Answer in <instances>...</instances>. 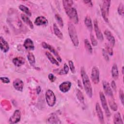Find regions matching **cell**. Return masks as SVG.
<instances>
[{"label":"cell","mask_w":124,"mask_h":124,"mask_svg":"<svg viewBox=\"0 0 124 124\" xmlns=\"http://www.w3.org/2000/svg\"><path fill=\"white\" fill-rule=\"evenodd\" d=\"M80 70L81 76L82 77V82L85 89V91L87 95L89 97L91 98L93 96V90L91 83L84 67H81Z\"/></svg>","instance_id":"6da1fadb"},{"label":"cell","mask_w":124,"mask_h":124,"mask_svg":"<svg viewBox=\"0 0 124 124\" xmlns=\"http://www.w3.org/2000/svg\"><path fill=\"white\" fill-rule=\"evenodd\" d=\"M68 31L70 39L73 44L76 46H78L79 45V40L78 36V34L76 29L72 23H69L68 24Z\"/></svg>","instance_id":"7a4b0ae2"},{"label":"cell","mask_w":124,"mask_h":124,"mask_svg":"<svg viewBox=\"0 0 124 124\" xmlns=\"http://www.w3.org/2000/svg\"><path fill=\"white\" fill-rule=\"evenodd\" d=\"M110 1L108 0H104L103 1L102 5L101 7V14L103 18H104V20L108 22V16L109 14V9L110 5Z\"/></svg>","instance_id":"3957f363"},{"label":"cell","mask_w":124,"mask_h":124,"mask_svg":"<svg viewBox=\"0 0 124 124\" xmlns=\"http://www.w3.org/2000/svg\"><path fill=\"white\" fill-rule=\"evenodd\" d=\"M66 14L71 19V20L75 24L78 23V17L76 9L72 7L65 10Z\"/></svg>","instance_id":"277c9868"},{"label":"cell","mask_w":124,"mask_h":124,"mask_svg":"<svg viewBox=\"0 0 124 124\" xmlns=\"http://www.w3.org/2000/svg\"><path fill=\"white\" fill-rule=\"evenodd\" d=\"M46 99L47 105L49 107H53L56 103V96L53 91L51 90H47L45 94Z\"/></svg>","instance_id":"5b68a950"},{"label":"cell","mask_w":124,"mask_h":124,"mask_svg":"<svg viewBox=\"0 0 124 124\" xmlns=\"http://www.w3.org/2000/svg\"><path fill=\"white\" fill-rule=\"evenodd\" d=\"M99 96H100V99L101 102L102 106L105 111L106 115L107 116V117H109L110 116V112L107 104L106 97L104 93L102 92H100L99 93Z\"/></svg>","instance_id":"8992f818"},{"label":"cell","mask_w":124,"mask_h":124,"mask_svg":"<svg viewBox=\"0 0 124 124\" xmlns=\"http://www.w3.org/2000/svg\"><path fill=\"white\" fill-rule=\"evenodd\" d=\"M21 119V112L18 109L16 110L13 115L9 119V123L10 124H14L17 123L20 121Z\"/></svg>","instance_id":"52a82bcc"},{"label":"cell","mask_w":124,"mask_h":124,"mask_svg":"<svg viewBox=\"0 0 124 124\" xmlns=\"http://www.w3.org/2000/svg\"><path fill=\"white\" fill-rule=\"evenodd\" d=\"M91 79L94 84H98L99 82V71L98 68L94 66L93 68L91 76Z\"/></svg>","instance_id":"ba28073f"},{"label":"cell","mask_w":124,"mask_h":124,"mask_svg":"<svg viewBox=\"0 0 124 124\" xmlns=\"http://www.w3.org/2000/svg\"><path fill=\"white\" fill-rule=\"evenodd\" d=\"M42 46L43 47H44V48L47 49L49 50L55 56V57L57 58V60H58V61L59 62H62V58H61L60 56L59 55V53L57 52V51L56 50V49L52 46H51V45H50L44 42L42 43Z\"/></svg>","instance_id":"9c48e42d"},{"label":"cell","mask_w":124,"mask_h":124,"mask_svg":"<svg viewBox=\"0 0 124 124\" xmlns=\"http://www.w3.org/2000/svg\"><path fill=\"white\" fill-rule=\"evenodd\" d=\"M103 87L105 94L110 98H113L112 90L109 84L107 81H103Z\"/></svg>","instance_id":"30bf717a"},{"label":"cell","mask_w":124,"mask_h":124,"mask_svg":"<svg viewBox=\"0 0 124 124\" xmlns=\"http://www.w3.org/2000/svg\"><path fill=\"white\" fill-rule=\"evenodd\" d=\"M94 29L95 31V33L96 34L97 38L100 41H103L104 39L103 35L102 33V32L101 31V30L99 28L98 22L96 19H95L94 20Z\"/></svg>","instance_id":"8fae6325"},{"label":"cell","mask_w":124,"mask_h":124,"mask_svg":"<svg viewBox=\"0 0 124 124\" xmlns=\"http://www.w3.org/2000/svg\"><path fill=\"white\" fill-rule=\"evenodd\" d=\"M71 85V82L68 81H64L59 85V89L62 93H66L70 90Z\"/></svg>","instance_id":"7c38bea8"},{"label":"cell","mask_w":124,"mask_h":124,"mask_svg":"<svg viewBox=\"0 0 124 124\" xmlns=\"http://www.w3.org/2000/svg\"><path fill=\"white\" fill-rule=\"evenodd\" d=\"M0 47L1 50L4 53L7 52L9 50V45L8 42L2 36L0 37Z\"/></svg>","instance_id":"4fadbf2b"},{"label":"cell","mask_w":124,"mask_h":124,"mask_svg":"<svg viewBox=\"0 0 124 124\" xmlns=\"http://www.w3.org/2000/svg\"><path fill=\"white\" fill-rule=\"evenodd\" d=\"M14 88L18 91H22L23 88L24 83L19 78H16L15 79L13 83Z\"/></svg>","instance_id":"5bb4252c"},{"label":"cell","mask_w":124,"mask_h":124,"mask_svg":"<svg viewBox=\"0 0 124 124\" xmlns=\"http://www.w3.org/2000/svg\"><path fill=\"white\" fill-rule=\"evenodd\" d=\"M34 24L37 26L46 25L48 24V20L43 16H39L36 18L34 21Z\"/></svg>","instance_id":"9a60e30c"},{"label":"cell","mask_w":124,"mask_h":124,"mask_svg":"<svg viewBox=\"0 0 124 124\" xmlns=\"http://www.w3.org/2000/svg\"><path fill=\"white\" fill-rule=\"evenodd\" d=\"M23 46L25 49L28 50H33L35 48L33 41L29 38L26 39L24 41Z\"/></svg>","instance_id":"2e32d148"},{"label":"cell","mask_w":124,"mask_h":124,"mask_svg":"<svg viewBox=\"0 0 124 124\" xmlns=\"http://www.w3.org/2000/svg\"><path fill=\"white\" fill-rule=\"evenodd\" d=\"M104 34L106 38L109 42L111 46H114L115 45V38L111 32L108 30H106L104 31Z\"/></svg>","instance_id":"e0dca14e"},{"label":"cell","mask_w":124,"mask_h":124,"mask_svg":"<svg viewBox=\"0 0 124 124\" xmlns=\"http://www.w3.org/2000/svg\"><path fill=\"white\" fill-rule=\"evenodd\" d=\"M95 109L96 111V113L99 119L100 122L102 124L104 123V115L103 113L102 110V109L100 106V105L98 103H96L95 105Z\"/></svg>","instance_id":"ac0fdd59"},{"label":"cell","mask_w":124,"mask_h":124,"mask_svg":"<svg viewBox=\"0 0 124 124\" xmlns=\"http://www.w3.org/2000/svg\"><path fill=\"white\" fill-rule=\"evenodd\" d=\"M12 62L15 66L17 67H19L25 63V61L24 58L22 57H17L14 58L13 59Z\"/></svg>","instance_id":"d6986e66"},{"label":"cell","mask_w":124,"mask_h":124,"mask_svg":"<svg viewBox=\"0 0 124 124\" xmlns=\"http://www.w3.org/2000/svg\"><path fill=\"white\" fill-rule=\"evenodd\" d=\"M47 123L49 124H61V122L57 115L52 114L47 119Z\"/></svg>","instance_id":"ffe728a7"},{"label":"cell","mask_w":124,"mask_h":124,"mask_svg":"<svg viewBox=\"0 0 124 124\" xmlns=\"http://www.w3.org/2000/svg\"><path fill=\"white\" fill-rule=\"evenodd\" d=\"M111 75L114 79H118L119 77V72L117 65L114 63L111 68Z\"/></svg>","instance_id":"44dd1931"},{"label":"cell","mask_w":124,"mask_h":124,"mask_svg":"<svg viewBox=\"0 0 124 124\" xmlns=\"http://www.w3.org/2000/svg\"><path fill=\"white\" fill-rule=\"evenodd\" d=\"M21 18L22 20L24 22H25L26 24H27L31 29L33 28V25L32 23V22L31 21V20L29 19V18L25 14H22L21 15Z\"/></svg>","instance_id":"7402d4cb"},{"label":"cell","mask_w":124,"mask_h":124,"mask_svg":"<svg viewBox=\"0 0 124 124\" xmlns=\"http://www.w3.org/2000/svg\"><path fill=\"white\" fill-rule=\"evenodd\" d=\"M53 31L54 33H55V35L60 39H62L63 38V34L58 27L56 24L54 23L53 24Z\"/></svg>","instance_id":"603a6c76"},{"label":"cell","mask_w":124,"mask_h":124,"mask_svg":"<svg viewBox=\"0 0 124 124\" xmlns=\"http://www.w3.org/2000/svg\"><path fill=\"white\" fill-rule=\"evenodd\" d=\"M113 123L115 124H123L124 123L120 112H116L113 117Z\"/></svg>","instance_id":"cb8c5ba5"},{"label":"cell","mask_w":124,"mask_h":124,"mask_svg":"<svg viewBox=\"0 0 124 124\" xmlns=\"http://www.w3.org/2000/svg\"><path fill=\"white\" fill-rule=\"evenodd\" d=\"M84 23L88 29L90 31H92L93 30V24L92 22L91 18L90 16H87L84 19Z\"/></svg>","instance_id":"d4e9b609"},{"label":"cell","mask_w":124,"mask_h":124,"mask_svg":"<svg viewBox=\"0 0 124 124\" xmlns=\"http://www.w3.org/2000/svg\"><path fill=\"white\" fill-rule=\"evenodd\" d=\"M46 55L47 58V59L49 60V61L54 64H55L56 65L59 66V62L54 58V57L48 52H46Z\"/></svg>","instance_id":"484cf974"},{"label":"cell","mask_w":124,"mask_h":124,"mask_svg":"<svg viewBox=\"0 0 124 124\" xmlns=\"http://www.w3.org/2000/svg\"><path fill=\"white\" fill-rule=\"evenodd\" d=\"M19 9L21 10L22 11L24 12L26 14H27L28 16H31V12L30 11V9L26 6L23 5H20L19 6Z\"/></svg>","instance_id":"4316f807"},{"label":"cell","mask_w":124,"mask_h":124,"mask_svg":"<svg viewBox=\"0 0 124 124\" xmlns=\"http://www.w3.org/2000/svg\"><path fill=\"white\" fill-rule=\"evenodd\" d=\"M62 3L64 10H66L72 7L73 4V1L71 0H65L62 1Z\"/></svg>","instance_id":"83f0119b"},{"label":"cell","mask_w":124,"mask_h":124,"mask_svg":"<svg viewBox=\"0 0 124 124\" xmlns=\"http://www.w3.org/2000/svg\"><path fill=\"white\" fill-rule=\"evenodd\" d=\"M28 60L30 62V63L31 65L33 64L35 62V57L32 53L29 52L27 55Z\"/></svg>","instance_id":"f1b7e54d"},{"label":"cell","mask_w":124,"mask_h":124,"mask_svg":"<svg viewBox=\"0 0 124 124\" xmlns=\"http://www.w3.org/2000/svg\"><path fill=\"white\" fill-rule=\"evenodd\" d=\"M84 45H85V47L86 48L87 50L90 53H92V51H93L92 47L89 41H88V40L87 39H85L84 40Z\"/></svg>","instance_id":"f546056e"},{"label":"cell","mask_w":124,"mask_h":124,"mask_svg":"<svg viewBox=\"0 0 124 124\" xmlns=\"http://www.w3.org/2000/svg\"><path fill=\"white\" fill-rule=\"evenodd\" d=\"M113 98H111V99L109 100V105L110 108H111V109H112L114 111H116L117 110L118 107L117 104L115 103V102L113 100Z\"/></svg>","instance_id":"4dcf8cb0"},{"label":"cell","mask_w":124,"mask_h":124,"mask_svg":"<svg viewBox=\"0 0 124 124\" xmlns=\"http://www.w3.org/2000/svg\"><path fill=\"white\" fill-rule=\"evenodd\" d=\"M55 17L59 26L61 27L62 28L63 27V21L61 16L59 14H56Z\"/></svg>","instance_id":"1f68e13d"},{"label":"cell","mask_w":124,"mask_h":124,"mask_svg":"<svg viewBox=\"0 0 124 124\" xmlns=\"http://www.w3.org/2000/svg\"><path fill=\"white\" fill-rule=\"evenodd\" d=\"M76 95H77V97L78 99V100L80 102H84V96H83V95L82 93H81V92L79 90H78V89L77 90Z\"/></svg>","instance_id":"d6a6232c"},{"label":"cell","mask_w":124,"mask_h":124,"mask_svg":"<svg viewBox=\"0 0 124 124\" xmlns=\"http://www.w3.org/2000/svg\"><path fill=\"white\" fill-rule=\"evenodd\" d=\"M68 71H69V67L66 63H64L63 68L60 71L59 74L60 75H65L68 73Z\"/></svg>","instance_id":"836d02e7"},{"label":"cell","mask_w":124,"mask_h":124,"mask_svg":"<svg viewBox=\"0 0 124 124\" xmlns=\"http://www.w3.org/2000/svg\"><path fill=\"white\" fill-rule=\"evenodd\" d=\"M118 13L120 15L122 16H124V5L122 3H120L118 6Z\"/></svg>","instance_id":"e575fe53"},{"label":"cell","mask_w":124,"mask_h":124,"mask_svg":"<svg viewBox=\"0 0 124 124\" xmlns=\"http://www.w3.org/2000/svg\"><path fill=\"white\" fill-rule=\"evenodd\" d=\"M90 38H91V42H92V44L93 46H96L97 45V40L95 38L94 35L92 33L90 35Z\"/></svg>","instance_id":"d590c367"},{"label":"cell","mask_w":124,"mask_h":124,"mask_svg":"<svg viewBox=\"0 0 124 124\" xmlns=\"http://www.w3.org/2000/svg\"><path fill=\"white\" fill-rule=\"evenodd\" d=\"M68 63H69V65L70 69L71 72H72L73 73H75L76 71H75V66H74L73 62L72 61L70 60V61H69Z\"/></svg>","instance_id":"8d00e7d4"},{"label":"cell","mask_w":124,"mask_h":124,"mask_svg":"<svg viewBox=\"0 0 124 124\" xmlns=\"http://www.w3.org/2000/svg\"><path fill=\"white\" fill-rule=\"evenodd\" d=\"M106 49L107 50V52L108 54H109V55L112 56L113 55V49L111 47V46H109L108 45H106Z\"/></svg>","instance_id":"74e56055"},{"label":"cell","mask_w":124,"mask_h":124,"mask_svg":"<svg viewBox=\"0 0 124 124\" xmlns=\"http://www.w3.org/2000/svg\"><path fill=\"white\" fill-rule=\"evenodd\" d=\"M48 78L49 80L52 82H54L56 80V77L53 74H51V73L49 74V75L48 76Z\"/></svg>","instance_id":"f35d334b"},{"label":"cell","mask_w":124,"mask_h":124,"mask_svg":"<svg viewBox=\"0 0 124 124\" xmlns=\"http://www.w3.org/2000/svg\"><path fill=\"white\" fill-rule=\"evenodd\" d=\"M124 95L123 91L121 89L119 91V97H120V99L121 101L122 104L123 105L124 104Z\"/></svg>","instance_id":"ab89813d"},{"label":"cell","mask_w":124,"mask_h":124,"mask_svg":"<svg viewBox=\"0 0 124 124\" xmlns=\"http://www.w3.org/2000/svg\"><path fill=\"white\" fill-rule=\"evenodd\" d=\"M0 80L4 83H8L10 82V79L7 77H0Z\"/></svg>","instance_id":"60d3db41"},{"label":"cell","mask_w":124,"mask_h":124,"mask_svg":"<svg viewBox=\"0 0 124 124\" xmlns=\"http://www.w3.org/2000/svg\"><path fill=\"white\" fill-rule=\"evenodd\" d=\"M102 53H103V55L104 57L105 58V59H106V61H108L109 60V58H108V55L107 54V52L104 49H103Z\"/></svg>","instance_id":"b9f144b4"},{"label":"cell","mask_w":124,"mask_h":124,"mask_svg":"<svg viewBox=\"0 0 124 124\" xmlns=\"http://www.w3.org/2000/svg\"><path fill=\"white\" fill-rule=\"evenodd\" d=\"M111 87L113 89V90L115 91H116V84L114 82V81H112L111 82Z\"/></svg>","instance_id":"7bdbcfd3"},{"label":"cell","mask_w":124,"mask_h":124,"mask_svg":"<svg viewBox=\"0 0 124 124\" xmlns=\"http://www.w3.org/2000/svg\"><path fill=\"white\" fill-rule=\"evenodd\" d=\"M83 2L88 5L89 6H92L93 5V3L91 0H83Z\"/></svg>","instance_id":"ee69618b"},{"label":"cell","mask_w":124,"mask_h":124,"mask_svg":"<svg viewBox=\"0 0 124 124\" xmlns=\"http://www.w3.org/2000/svg\"><path fill=\"white\" fill-rule=\"evenodd\" d=\"M122 73L124 74V67H122Z\"/></svg>","instance_id":"f6af8a7d"}]
</instances>
